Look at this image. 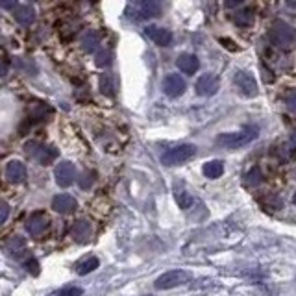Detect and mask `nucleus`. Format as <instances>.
<instances>
[{
    "label": "nucleus",
    "instance_id": "obj_1",
    "mask_svg": "<svg viewBox=\"0 0 296 296\" xmlns=\"http://www.w3.org/2000/svg\"><path fill=\"white\" fill-rule=\"evenodd\" d=\"M257 132H259L257 126H246V128H243L241 132L222 133V135L217 139V146L235 150V148H241V146H245V144L252 143V141L257 137Z\"/></svg>",
    "mask_w": 296,
    "mask_h": 296
},
{
    "label": "nucleus",
    "instance_id": "obj_2",
    "mask_svg": "<svg viewBox=\"0 0 296 296\" xmlns=\"http://www.w3.org/2000/svg\"><path fill=\"white\" fill-rule=\"evenodd\" d=\"M269 39L278 48H291L296 45V30L283 21H274L269 32Z\"/></svg>",
    "mask_w": 296,
    "mask_h": 296
},
{
    "label": "nucleus",
    "instance_id": "obj_3",
    "mask_svg": "<svg viewBox=\"0 0 296 296\" xmlns=\"http://www.w3.org/2000/svg\"><path fill=\"white\" fill-rule=\"evenodd\" d=\"M194 156H196V146L194 144H178V146L169 148L161 156V163L167 165V167H176V165L187 163Z\"/></svg>",
    "mask_w": 296,
    "mask_h": 296
},
{
    "label": "nucleus",
    "instance_id": "obj_4",
    "mask_svg": "<svg viewBox=\"0 0 296 296\" xmlns=\"http://www.w3.org/2000/svg\"><path fill=\"white\" fill-rule=\"evenodd\" d=\"M24 150L28 156H32L34 159L39 161V165H50L54 163L60 156L56 146H50V144H41L36 143V141H30V143L24 144Z\"/></svg>",
    "mask_w": 296,
    "mask_h": 296
},
{
    "label": "nucleus",
    "instance_id": "obj_5",
    "mask_svg": "<svg viewBox=\"0 0 296 296\" xmlns=\"http://www.w3.org/2000/svg\"><path fill=\"white\" fill-rule=\"evenodd\" d=\"M189 281V274L185 271H169L161 274L158 280L154 281V287L158 291H167V289H174V287H180Z\"/></svg>",
    "mask_w": 296,
    "mask_h": 296
},
{
    "label": "nucleus",
    "instance_id": "obj_6",
    "mask_svg": "<svg viewBox=\"0 0 296 296\" xmlns=\"http://www.w3.org/2000/svg\"><path fill=\"white\" fill-rule=\"evenodd\" d=\"M233 82H235V85H237V89H239L245 97H255V95H257V82H255V78L252 76L250 72L239 71L235 74Z\"/></svg>",
    "mask_w": 296,
    "mask_h": 296
},
{
    "label": "nucleus",
    "instance_id": "obj_7",
    "mask_svg": "<svg viewBox=\"0 0 296 296\" xmlns=\"http://www.w3.org/2000/svg\"><path fill=\"white\" fill-rule=\"evenodd\" d=\"M54 176H56V184L60 187H69V185L74 184V178H76V169L71 161H62L57 163L56 170H54Z\"/></svg>",
    "mask_w": 296,
    "mask_h": 296
},
{
    "label": "nucleus",
    "instance_id": "obj_8",
    "mask_svg": "<svg viewBox=\"0 0 296 296\" xmlns=\"http://www.w3.org/2000/svg\"><path fill=\"white\" fill-rule=\"evenodd\" d=\"M46 228H48V217H46L43 211L32 213L30 217H28V220H26V231H28L32 237L43 235Z\"/></svg>",
    "mask_w": 296,
    "mask_h": 296
},
{
    "label": "nucleus",
    "instance_id": "obj_9",
    "mask_svg": "<svg viewBox=\"0 0 296 296\" xmlns=\"http://www.w3.org/2000/svg\"><path fill=\"white\" fill-rule=\"evenodd\" d=\"M185 87H187V83H185V80L180 74H167L163 78V91L167 97L176 98L180 95H184Z\"/></svg>",
    "mask_w": 296,
    "mask_h": 296
},
{
    "label": "nucleus",
    "instance_id": "obj_10",
    "mask_svg": "<svg viewBox=\"0 0 296 296\" xmlns=\"http://www.w3.org/2000/svg\"><path fill=\"white\" fill-rule=\"evenodd\" d=\"M219 91V78L213 74H202L196 82V93L200 97H213Z\"/></svg>",
    "mask_w": 296,
    "mask_h": 296
},
{
    "label": "nucleus",
    "instance_id": "obj_11",
    "mask_svg": "<svg viewBox=\"0 0 296 296\" xmlns=\"http://www.w3.org/2000/svg\"><path fill=\"white\" fill-rule=\"evenodd\" d=\"M76 208H78V202L74 196H71V194L63 193L52 198V210L57 211V213L69 215V213H72V211H76Z\"/></svg>",
    "mask_w": 296,
    "mask_h": 296
},
{
    "label": "nucleus",
    "instance_id": "obj_12",
    "mask_svg": "<svg viewBox=\"0 0 296 296\" xmlns=\"http://www.w3.org/2000/svg\"><path fill=\"white\" fill-rule=\"evenodd\" d=\"M6 178L13 182V184H22L26 180V167L19 159H11L10 163L6 165Z\"/></svg>",
    "mask_w": 296,
    "mask_h": 296
},
{
    "label": "nucleus",
    "instance_id": "obj_13",
    "mask_svg": "<svg viewBox=\"0 0 296 296\" xmlns=\"http://www.w3.org/2000/svg\"><path fill=\"white\" fill-rule=\"evenodd\" d=\"M91 233H93V228L89 220H76L71 230L72 239L76 241V243H80V245H85L87 241L91 239Z\"/></svg>",
    "mask_w": 296,
    "mask_h": 296
},
{
    "label": "nucleus",
    "instance_id": "obj_14",
    "mask_svg": "<svg viewBox=\"0 0 296 296\" xmlns=\"http://www.w3.org/2000/svg\"><path fill=\"white\" fill-rule=\"evenodd\" d=\"M146 36L152 39L158 46H169L172 43V34H170L167 28H159V26H148Z\"/></svg>",
    "mask_w": 296,
    "mask_h": 296
},
{
    "label": "nucleus",
    "instance_id": "obj_15",
    "mask_svg": "<svg viewBox=\"0 0 296 296\" xmlns=\"http://www.w3.org/2000/svg\"><path fill=\"white\" fill-rule=\"evenodd\" d=\"M13 17L17 22H21L24 26H30L32 22L36 21V10L30 4H17L13 8Z\"/></svg>",
    "mask_w": 296,
    "mask_h": 296
},
{
    "label": "nucleus",
    "instance_id": "obj_16",
    "mask_svg": "<svg viewBox=\"0 0 296 296\" xmlns=\"http://www.w3.org/2000/svg\"><path fill=\"white\" fill-rule=\"evenodd\" d=\"M176 65H178V69L184 72V74H194V72L198 71L200 62L194 54H182V56H178V60H176Z\"/></svg>",
    "mask_w": 296,
    "mask_h": 296
},
{
    "label": "nucleus",
    "instance_id": "obj_17",
    "mask_svg": "<svg viewBox=\"0 0 296 296\" xmlns=\"http://www.w3.org/2000/svg\"><path fill=\"white\" fill-rule=\"evenodd\" d=\"M6 250L10 252L13 257H21L26 252V239L21 235H11L10 239L6 241Z\"/></svg>",
    "mask_w": 296,
    "mask_h": 296
},
{
    "label": "nucleus",
    "instance_id": "obj_18",
    "mask_svg": "<svg viewBox=\"0 0 296 296\" xmlns=\"http://www.w3.org/2000/svg\"><path fill=\"white\" fill-rule=\"evenodd\" d=\"M202 172H204L205 178L217 180V178H220V176L224 174V163H222L220 159L208 161V163H204V167H202Z\"/></svg>",
    "mask_w": 296,
    "mask_h": 296
},
{
    "label": "nucleus",
    "instance_id": "obj_19",
    "mask_svg": "<svg viewBox=\"0 0 296 296\" xmlns=\"http://www.w3.org/2000/svg\"><path fill=\"white\" fill-rule=\"evenodd\" d=\"M139 11L143 19H150V17H159L161 15V4L156 0H144L139 4Z\"/></svg>",
    "mask_w": 296,
    "mask_h": 296
},
{
    "label": "nucleus",
    "instance_id": "obj_20",
    "mask_svg": "<svg viewBox=\"0 0 296 296\" xmlns=\"http://www.w3.org/2000/svg\"><path fill=\"white\" fill-rule=\"evenodd\" d=\"M100 45V36H98L97 32L89 30L85 36L82 37V46L85 52H95Z\"/></svg>",
    "mask_w": 296,
    "mask_h": 296
},
{
    "label": "nucleus",
    "instance_id": "obj_21",
    "mask_svg": "<svg viewBox=\"0 0 296 296\" xmlns=\"http://www.w3.org/2000/svg\"><path fill=\"white\" fill-rule=\"evenodd\" d=\"M46 115H52V109L46 104H36V106L32 107L30 111V117L32 121H46Z\"/></svg>",
    "mask_w": 296,
    "mask_h": 296
},
{
    "label": "nucleus",
    "instance_id": "obj_22",
    "mask_svg": "<svg viewBox=\"0 0 296 296\" xmlns=\"http://www.w3.org/2000/svg\"><path fill=\"white\" fill-rule=\"evenodd\" d=\"M98 265H100V261H98V257H87L85 261H82V263L78 265V274H80V276L89 274V272L97 271Z\"/></svg>",
    "mask_w": 296,
    "mask_h": 296
},
{
    "label": "nucleus",
    "instance_id": "obj_23",
    "mask_svg": "<svg viewBox=\"0 0 296 296\" xmlns=\"http://www.w3.org/2000/svg\"><path fill=\"white\" fill-rule=\"evenodd\" d=\"M235 22L239 26H250L254 22V11L250 8H245V10H241L235 13Z\"/></svg>",
    "mask_w": 296,
    "mask_h": 296
},
{
    "label": "nucleus",
    "instance_id": "obj_24",
    "mask_svg": "<svg viewBox=\"0 0 296 296\" xmlns=\"http://www.w3.org/2000/svg\"><path fill=\"white\" fill-rule=\"evenodd\" d=\"M100 89H102L104 95H107V97H113V82H111V76L109 74H104L102 78H100Z\"/></svg>",
    "mask_w": 296,
    "mask_h": 296
},
{
    "label": "nucleus",
    "instance_id": "obj_25",
    "mask_svg": "<svg viewBox=\"0 0 296 296\" xmlns=\"http://www.w3.org/2000/svg\"><path fill=\"white\" fill-rule=\"evenodd\" d=\"M176 202H178L180 205H182V208H184V210H187V208H189L191 204H193V198H191L189 194L185 193V191H180V189H176Z\"/></svg>",
    "mask_w": 296,
    "mask_h": 296
},
{
    "label": "nucleus",
    "instance_id": "obj_26",
    "mask_svg": "<svg viewBox=\"0 0 296 296\" xmlns=\"http://www.w3.org/2000/svg\"><path fill=\"white\" fill-rule=\"evenodd\" d=\"M97 67H107L111 65V52L109 50H100L97 54V60H95Z\"/></svg>",
    "mask_w": 296,
    "mask_h": 296
},
{
    "label": "nucleus",
    "instance_id": "obj_27",
    "mask_svg": "<svg viewBox=\"0 0 296 296\" xmlns=\"http://www.w3.org/2000/svg\"><path fill=\"white\" fill-rule=\"evenodd\" d=\"M24 269L28 272H30L32 276H37V274H39V271H41V269H39V261H37L36 257H30V259H26L24 261Z\"/></svg>",
    "mask_w": 296,
    "mask_h": 296
},
{
    "label": "nucleus",
    "instance_id": "obj_28",
    "mask_svg": "<svg viewBox=\"0 0 296 296\" xmlns=\"http://www.w3.org/2000/svg\"><path fill=\"white\" fill-rule=\"evenodd\" d=\"M285 106L289 111L296 113V89H291V91H287L285 95Z\"/></svg>",
    "mask_w": 296,
    "mask_h": 296
},
{
    "label": "nucleus",
    "instance_id": "obj_29",
    "mask_svg": "<svg viewBox=\"0 0 296 296\" xmlns=\"http://www.w3.org/2000/svg\"><path fill=\"white\" fill-rule=\"evenodd\" d=\"M246 182H248V185H257V184H261V170L259 169H252L250 172H248V176H246Z\"/></svg>",
    "mask_w": 296,
    "mask_h": 296
},
{
    "label": "nucleus",
    "instance_id": "obj_30",
    "mask_svg": "<svg viewBox=\"0 0 296 296\" xmlns=\"http://www.w3.org/2000/svg\"><path fill=\"white\" fill-rule=\"evenodd\" d=\"M93 184H95V172H85L82 178H80V187H82V189H89Z\"/></svg>",
    "mask_w": 296,
    "mask_h": 296
},
{
    "label": "nucleus",
    "instance_id": "obj_31",
    "mask_svg": "<svg viewBox=\"0 0 296 296\" xmlns=\"http://www.w3.org/2000/svg\"><path fill=\"white\" fill-rule=\"evenodd\" d=\"M8 217H10V205H8V202L0 200V224H4Z\"/></svg>",
    "mask_w": 296,
    "mask_h": 296
},
{
    "label": "nucleus",
    "instance_id": "obj_32",
    "mask_svg": "<svg viewBox=\"0 0 296 296\" xmlns=\"http://www.w3.org/2000/svg\"><path fill=\"white\" fill-rule=\"evenodd\" d=\"M83 291L80 289V287H69V289H63V291H60L56 296H82Z\"/></svg>",
    "mask_w": 296,
    "mask_h": 296
},
{
    "label": "nucleus",
    "instance_id": "obj_33",
    "mask_svg": "<svg viewBox=\"0 0 296 296\" xmlns=\"http://www.w3.org/2000/svg\"><path fill=\"white\" fill-rule=\"evenodd\" d=\"M6 74H8V63H6V60L0 57V78L6 76Z\"/></svg>",
    "mask_w": 296,
    "mask_h": 296
},
{
    "label": "nucleus",
    "instance_id": "obj_34",
    "mask_svg": "<svg viewBox=\"0 0 296 296\" xmlns=\"http://www.w3.org/2000/svg\"><path fill=\"white\" fill-rule=\"evenodd\" d=\"M287 6H289V8H296V2H292V0H287Z\"/></svg>",
    "mask_w": 296,
    "mask_h": 296
},
{
    "label": "nucleus",
    "instance_id": "obj_35",
    "mask_svg": "<svg viewBox=\"0 0 296 296\" xmlns=\"http://www.w3.org/2000/svg\"><path fill=\"white\" fill-rule=\"evenodd\" d=\"M292 202H294V204H296V193H294V196H292Z\"/></svg>",
    "mask_w": 296,
    "mask_h": 296
}]
</instances>
